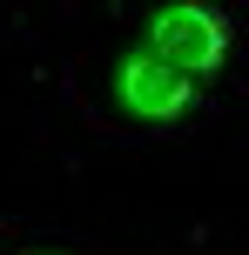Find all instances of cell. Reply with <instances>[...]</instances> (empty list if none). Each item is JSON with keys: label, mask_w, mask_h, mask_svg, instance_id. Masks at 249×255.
<instances>
[{"label": "cell", "mask_w": 249, "mask_h": 255, "mask_svg": "<svg viewBox=\"0 0 249 255\" xmlns=\"http://www.w3.org/2000/svg\"><path fill=\"white\" fill-rule=\"evenodd\" d=\"M148 47L182 74H216L229 54V13L202 7V0H175V7H162L148 20Z\"/></svg>", "instance_id": "2"}, {"label": "cell", "mask_w": 249, "mask_h": 255, "mask_svg": "<svg viewBox=\"0 0 249 255\" xmlns=\"http://www.w3.org/2000/svg\"><path fill=\"white\" fill-rule=\"evenodd\" d=\"M115 101H121V115H128V121L169 128V121H182L189 108H196V88H189V74H182V67H169L155 47H128V54H121V67H115Z\"/></svg>", "instance_id": "1"}]
</instances>
